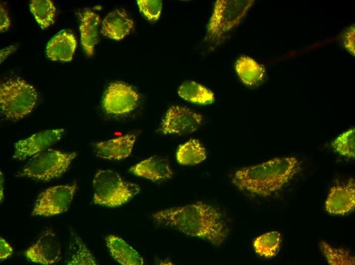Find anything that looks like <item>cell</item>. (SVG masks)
Returning <instances> with one entry per match:
<instances>
[{
	"label": "cell",
	"mask_w": 355,
	"mask_h": 265,
	"mask_svg": "<svg viewBox=\"0 0 355 265\" xmlns=\"http://www.w3.org/2000/svg\"><path fill=\"white\" fill-rule=\"evenodd\" d=\"M13 252L12 247L2 237L0 238V259L2 261L11 256Z\"/></svg>",
	"instance_id": "f1b7e54d"
},
{
	"label": "cell",
	"mask_w": 355,
	"mask_h": 265,
	"mask_svg": "<svg viewBox=\"0 0 355 265\" xmlns=\"http://www.w3.org/2000/svg\"><path fill=\"white\" fill-rule=\"evenodd\" d=\"M37 99L36 89L22 79L11 78L1 84V112L7 119L15 121L30 114Z\"/></svg>",
	"instance_id": "5b68a950"
},
{
	"label": "cell",
	"mask_w": 355,
	"mask_h": 265,
	"mask_svg": "<svg viewBox=\"0 0 355 265\" xmlns=\"http://www.w3.org/2000/svg\"><path fill=\"white\" fill-rule=\"evenodd\" d=\"M79 15L81 44L86 54L91 57L98 42L100 18L97 13L89 9H86Z\"/></svg>",
	"instance_id": "e0dca14e"
},
{
	"label": "cell",
	"mask_w": 355,
	"mask_h": 265,
	"mask_svg": "<svg viewBox=\"0 0 355 265\" xmlns=\"http://www.w3.org/2000/svg\"><path fill=\"white\" fill-rule=\"evenodd\" d=\"M235 69L242 82L249 87L258 86L265 77L264 67L247 56H242L238 59Z\"/></svg>",
	"instance_id": "d6986e66"
},
{
	"label": "cell",
	"mask_w": 355,
	"mask_h": 265,
	"mask_svg": "<svg viewBox=\"0 0 355 265\" xmlns=\"http://www.w3.org/2000/svg\"><path fill=\"white\" fill-rule=\"evenodd\" d=\"M77 45L76 39L72 33L62 31L48 42L46 56L53 61L69 62L73 58Z\"/></svg>",
	"instance_id": "2e32d148"
},
{
	"label": "cell",
	"mask_w": 355,
	"mask_h": 265,
	"mask_svg": "<svg viewBox=\"0 0 355 265\" xmlns=\"http://www.w3.org/2000/svg\"><path fill=\"white\" fill-rule=\"evenodd\" d=\"M4 178L3 176V174L1 172V202L4 197V189H3V182Z\"/></svg>",
	"instance_id": "4dcf8cb0"
},
{
	"label": "cell",
	"mask_w": 355,
	"mask_h": 265,
	"mask_svg": "<svg viewBox=\"0 0 355 265\" xmlns=\"http://www.w3.org/2000/svg\"><path fill=\"white\" fill-rule=\"evenodd\" d=\"M0 9V30L3 32L9 28L10 20L7 10L2 5Z\"/></svg>",
	"instance_id": "f546056e"
},
{
	"label": "cell",
	"mask_w": 355,
	"mask_h": 265,
	"mask_svg": "<svg viewBox=\"0 0 355 265\" xmlns=\"http://www.w3.org/2000/svg\"><path fill=\"white\" fill-rule=\"evenodd\" d=\"M179 95L191 102L207 104L214 102V93L205 86L193 81H187L180 85Z\"/></svg>",
	"instance_id": "ffe728a7"
},
{
	"label": "cell",
	"mask_w": 355,
	"mask_h": 265,
	"mask_svg": "<svg viewBox=\"0 0 355 265\" xmlns=\"http://www.w3.org/2000/svg\"><path fill=\"white\" fill-rule=\"evenodd\" d=\"M65 133L63 128L48 129L19 140L14 144V158L24 160L47 148L59 141Z\"/></svg>",
	"instance_id": "30bf717a"
},
{
	"label": "cell",
	"mask_w": 355,
	"mask_h": 265,
	"mask_svg": "<svg viewBox=\"0 0 355 265\" xmlns=\"http://www.w3.org/2000/svg\"><path fill=\"white\" fill-rule=\"evenodd\" d=\"M25 254L34 262L45 265L57 263L61 258V249L56 234L50 229L45 231Z\"/></svg>",
	"instance_id": "8fae6325"
},
{
	"label": "cell",
	"mask_w": 355,
	"mask_h": 265,
	"mask_svg": "<svg viewBox=\"0 0 355 265\" xmlns=\"http://www.w3.org/2000/svg\"><path fill=\"white\" fill-rule=\"evenodd\" d=\"M140 12L150 21H156L160 17L162 3L160 0H138Z\"/></svg>",
	"instance_id": "4316f807"
},
{
	"label": "cell",
	"mask_w": 355,
	"mask_h": 265,
	"mask_svg": "<svg viewBox=\"0 0 355 265\" xmlns=\"http://www.w3.org/2000/svg\"><path fill=\"white\" fill-rule=\"evenodd\" d=\"M30 10L42 29L45 30L54 22L56 8L49 0H32Z\"/></svg>",
	"instance_id": "603a6c76"
},
{
	"label": "cell",
	"mask_w": 355,
	"mask_h": 265,
	"mask_svg": "<svg viewBox=\"0 0 355 265\" xmlns=\"http://www.w3.org/2000/svg\"><path fill=\"white\" fill-rule=\"evenodd\" d=\"M320 249L328 264L331 265H354V257L347 250L336 248L325 241L320 243Z\"/></svg>",
	"instance_id": "d4e9b609"
},
{
	"label": "cell",
	"mask_w": 355,
	"mask_h": 265,
	"mask_svg": "<svg viewBox=\"0 0 355 265\" xmlns=\"http://www.w3.org/2000/svg\"><path fill=\"white\" fill-rule=\"evenodd\" d=\"M332 146L339 154L348 158H354V127H352L339 135L332 142Z\"/></svg>",
	"instance_id": "484cf974"
},
{
	"label": "cell",
	"mask_w": 355,
	"mask_h": 265,
	"mask_svg": "<svg viewBox=\"0 0 355 265\" xmlns=\"http://www.w3.org/2000/svg\"><path fill=\"white\" fill-rule=\"evenodd\" d=\"M77 189L76 183L50 187L38 196L32 215L52 216L66 211Z\"/></svg>",
	"instance_id": "52a82bcc"
},
{
	"label": "cell",
	"mask_w": 355,
	"mask_h": 265,
	"mask_svg": "<svg viewBox=\"0 0 355 265\" xmlns=\"http://www.w3.org/2000/svg\"><path fill=\"white\" fill-rule=\"evenodd\" d=\"M300 168V162L294 156L275 157L237 171L232 182L242 191L266 197L281 190Z\"/></svg>",
	"instance_id": "7a4b0ae2"
},
{
	"label": "cell",
	"mask_w": 355,
	"mask_h": 265,
	"mask_svg": "<svg viewBox=\"0 0 355 265\" xmlns=\"http://www.w3.org/2000/svg\"><path fill=\"white\" fill-rule=\"evenodd\" d=\"M134 22L123 9H116L105 17L102 21V34L112 39L119 41L133 28Z\"/></svg>",
	"instance_id": "9a60e30c"
},
{
	"label": "cell",
	"mask_w": 355,
	"mask_h": 265,
	"mask_svg": "<svg viewBox=\"0 0 355 265\" xmlns=\"http://www.w3.org/2000/svg\"><path fill=\"white\" fill-rule=\"evenodd\" d=\"M176 157L180 164L194 165L205 161L207 158V152L198 140L192 139L179 147Z\"/></svg>",
	"instance_id": "44dd1931"
},
{
	"label": "cell",
	"mask_w": 355,
	"mask_h": 265,
	"mask_svg": "<svg viewBox=\"0 0 355 265\" xmlns=\"http://www.w3.org/2000/svg\"><path fill=\"white\" fill-rule=\"evenodd\" d=\"M139 95L130 86L121 82L111 83L106 89L103 107L108 113L123 115L135 109Z\"/></svg>",
	"instance_id": "ba28073f"
},
{
	"label": "cell",
	"mask_w": 355,
	"mask_h": 265,
	"mask_svg": "<svg viewBox=\"0 0 355 265\" xmlns=\"http://www.w3.org/2000/svg\"><path fill=\"white\" fill-rule=\"evenodd\" d=\"M326 210L331 214L344 215L355 207V184L353 178L342 185L333 187L325 203Z\"/></svg>",
	"instance_id": "7c38bea8"
},
{
	"label": "cell",
	"mask_w": 355,
	"mask_h": 265,
	"mask_svg": "<svg viewBox=\"0 0 355 265\" xmlns=\"http://www.w3.org/2000/svg\"><path fill=\"white\" fill-rule=\"evenodd\" d=\"M93 190L94 204L114 207L128 202L139 193L140 188L114 171L100 170L93 180Z\"/></svg>",
	"instance_id": "277c9868"
},
{
	"label": "cell",
	"mask_w": 355,
	"mask_h": 265,
	"mask_svg": "<svg viewBox=\"0 0 355 265\" xmlns=\"http://www.w3.org/2000/svg\"><path fill=\"white\" fill-rule=\"evenodd\" d=\"M106 244L113 258L122 265H142L144 260L139 253L121 237L110 234Z\"/></svg>",
	"instance_id": "ac0fdd59"
},
{
	"label": "cell",
	"mask_w": 355,
	"mask_h": 265,
	"mask_svg": "<svg viewBox=\"0 0 355 265\" xmlns=\"http://www.w3.org/2000/svg\"><path fill=\"white\" fill-rule=\"evenodd\" d=\"M136 139L135 134H129L94 145L96 156L107 159L119 160L128 157L133 149Z\"/></svg>",
	"instance_id": "4fadbf2b"
},
{
	"label": "cell",
	"mask_w": 355,
	"mask_h": 265,
	"mask_svg": "<svg viewBox=\"0 0 355 265\" xmlns=\"http://www.w3.org/2000/svg\"><path fill=\"white\" fill-rule=\"evenodd\" d=\"M202 120L201 114L185 107L173 105L167 111L161 130L164 134H188L195 131Z\"/></svg>",
	"instance_id": "9c48e42d"
},
{
	"label": "cell",
	"mask_w": 355,
	"mask_h": 265,
	"mask_svg": "<svg viewBox=\"0 0 355 265\" xmlns=\"http://www.w3.org/2000/svg\"><path fill=\"white\" fill-rule=\"evenodd\" d=\"M253 1L218 0L215 3L205 40L214 49L246 15Z\"/></svg>",
	"instance_id": "3957f363"
},
{
	"label": "cell",
	"mask_w": 355,
	"mask_h": 265,
	"mask_svg": "<svg viewBox=\"0 0 355 265\" xmlns=\"http://www.w3.org/2000/svg\"><path fill=\"white\" fill-rule=\"evenodd\" d=\"M151 216L159 225L205 240L217 246L225 242L230 232L220 209L202 201L159 210Z\"/></svg>",
	"instance_id": "6da1fadb"
},
{
	"label": "cell",
	"mask_w": 355,
	"mask_h": 265,
	"mask_svg": "<svg viewBox=\"0 0 355 265\" xmlns=\"http://www.w3.org/2000/svg\"><path fill=\"white\" fill-rule=\"evenodd\" d=\"M135 175L153 181L166 180L171 178L173 171L165 158L153 156L147 158L130 169Z\"/></svg>",
	"instance_id": "5bb4252c"
},
{
	"label": "cell",
	"mask_w": 355,
	"mask_h": 265,
	"mask_svg": "<svg viewBox=\"0 0 355 265\" xmlns=\"http://www.w3.org/2000/svg\"><path fill=\"white\" fill-rule=\"evenodd\" d=\"M281 243V234L277 231L262 234L253 241L255 252L260 256L270 258L276 255Z\"/></svg>",
	"instance_id": "7402d4cb"
},
{
	"label": "cell",
	"mask_w": 355,
	"mask_h": 265,
	"mask_svg": "<svg viewBox=\"0 0 355 265\" xmlns=\"http://www.w3.org/2000/svg\"><path fill=\"white\" fill-rule=\"evenodd\" d=\"M75 152L66 153L48 148L34 155L16 176L49 181L58 178L68 169L77 156Z\"/></svg>",
	"instance_id": "8992f818"
},
{
	"label": "cell",
	"mask_w": 355,
	"mask_h": 265,
	"mask_svg": "<svg viewBox=\"0 0 355 265\" xmlns=\"http://www.w3.org/2000/svg\"><path fill=\"white\" fill-rule=\"evenodd\" d=\"M70 250L67 264L96 265L97 262L92 253L81 238L74 235L70 245Z\"/></svg>",
	"instance_id": "cb8c5ba5"
},
{
	"label": "cell",
	"mask_w": 355,
	"mask_h": 265,
	"mask_svg": "<svg viewBox=\"0 0 355 265\" xmlns=\"http://www.w3.org/2000/svg\"><path fill=\"white\" fill-rule=\"evenodd\" d=\"M344 45L353 55L354 54V28L351 27L346 33L344 37Z\"/></svg>",
	"instance_id": "83f0119b"
}]
</instances>
